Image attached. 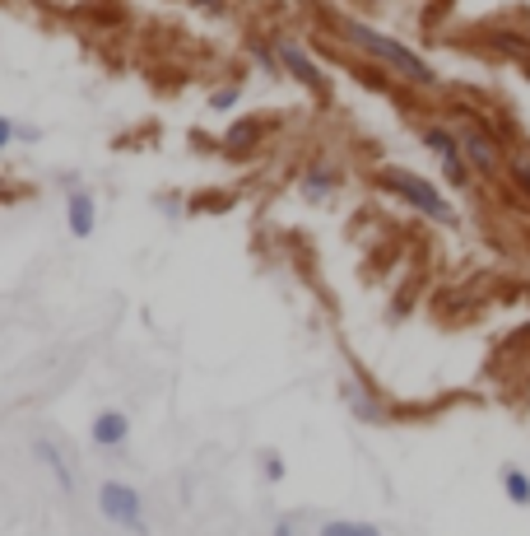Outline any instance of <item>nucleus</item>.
I'll use <instances>...</instances> for the list:
<instances>
[{
  "mask_svg": "<svg viewBox=\"0 0 530 536\" xmlns=\"http://www.w3.org/2000/svg\"><path fill=\"white\" fill-rule=\"evenodd\" d=\"M274 536H293V522H289V518H279V522H274Z\"/></svg>",
  "mask_w": 530,
  "mask_h": 536,
  "instance_id": "22",
  "label": "nucleus"
},
{
  "mask_svg": "<svg viewBox=\"0 0 530 536\" xmlns=\"http://www.w3.org/2000/svg\"><path fill=\"white\" fill-rule=\"evenodd\" d=\"M508 173H512V182L521 186V192L530 196V159H508Z\"/></svg>",
  "mask_w": 530,
  "mask_h": 536,
  "instance_id": "18",
  "label": "nucleus"
},
{
  "mask_svg": "<svg viewBox=\"0 0 530 536\" xmlns=\"http://www.w3.org/2000/svg\"><path fill=\"white\" fill-rule=\"evenodd\" d=\"M456 136H461V150H465V159H470V168L474 173H498L508 159H502V145H498V136L493 131H484L480 122H456Z\"/></svg>",
  "mask_w": 530,
  "mask_h": 536,
  "instance_id": "5",
  "label": "nucleus"
},
{
  "mask_svg": "<svg viewBox=\"0 0 530 536\" xmlns=\"http://www.w3.org/2000/svg\"><path fill=\"white\" fill-rule=\"evenodd\" d=\"M33 452L42 458V467L56 476V486L70 495V490H75V476H70V467H66V458H61V448H56L51 439H33Z\"/></svg>",
  "mask_w": 530,
  "mask_h": 536,
  "instance_id": "10",
  "label": "nucleus"
},
{
  "mask_svg": "<svg viewBox=\"0 0 530 536\" xmlns=\"http://www.w3.org/2000/svg\"><path fill=\"white\" fill-rule=\"evenodd\" d=\"M345 401L354 406V415H358L363 424H377V420H386L382 401H377V396H368V392H358V383H345Z\"/></svg>",
  "mask_w": 530,
  "mask_h": 536,
  "instance_id": "12",
  "label": "nucleus"
},
{
  "mask_svg": "<svg viewBox=\"0 0 530 536\" xmlns=\"http://www.w3.org/2000/svg\"><path fill=\"white\" fill-rule=\"evenodd\" d=\"M418 141H424V150L442 164V173H446V182L452 186H470V159H465V150H461V136L446 122H428L424 131H418Z\"/></svg>",
  "mask_w": 530,
  "mask_h": 536,
  "instance_id": "4",
  "label": "nucleus"
},
{
  "mask_svg": "<svg viewBox=\"0 0 530 536\" xmlns=\"http://www.w3.org/2000/svg\"><path fill=\"white\" fill-rule=\"evenodd\" d=\"M377 186H382V192H391L400 205L418 210V214H424V220H433V224H446V229H456V224H461L456 205L446 201L428 177H418L414 168H396V164H391V168L377 173Z\"/></svg>",
  "mask_w": 530,
  "mask_h": 536,
  "instance_id": "2",
  "label": "nucleus"
},
{
  "mask_svg": "<svg viewBox=\"0 0 530 536\" xmlns=\"http://www.w3.org/2000/svg\"><path fill=\"white\" fill-rule=\"evenodd\" d=\"M66 224H70L75 238H94V229H98V201H94V192L75 186V192L66 196Z\"/></svg>",
  "mask_w": 530,
  "mask_h": 536,
  "instance_id": "9",
  "label": "nucleus"
},
{
  "mask_svg": "<svg viewBox=\"0 0 530 536\" xmlns=\"http://www.w3.org/2000/svg\"><path fill=\"white\" fill-rule=\"evenodd\" d=\"M242 103V85H229V89H214L210 94V113H233Z\"/></svg>",
  "mask_w": 530,
  "mask_h": 536,
  "instance_id": "16",
  "label": "nucleus"
},
{
  "mask_svg": "<svg viewBox=\"0 0 530 536\" xmlns=\"http://www.w3.org/2000/svg\"><path fill=\"white\" fill-rule=\"evenodd\" d=\"M191 5H201L205 14H223V10H229V0H191Z\"/></svg>",
  "mask_w": 530,
  "mask_h": 536,
  "instance_id": "21",
  "label": "nucleus"
},
{
  "mask_svg": "<svg viewBox=\"0 0 530 536\" xmlns=\"http://www.w3.org/2000/svg\"><path fill=\"white\" fill-rule=\"evenodd\" d=\"M493 47L498 51H508V57H526V38H517V33H493Z\"/></svg>",
  "mask_w": 530,
  "mask_h": 536,
  "instance_id": "17",
  "label": "nucleus"
},
{
  "mask_svg": "<svg viewBox=\"0 0 530 536\" xmlns=\"http://www.w3.org/2000/svg\"><path fill=\"white\" fill-rule=\"evenodd\" d=\"M261 131H265V122L261 117H251V122H238L233 131H229V136H223V150H229L233 159H242L251 145H256L261 141Z\"/></svg>",
  "mask_w": 530,
  "mask_h": 536,
  "instance_id": "11",
  "label": "nucleus"
},
{
  "mask_svg": "<svg viewBox=\"0 0 530 536\" xmlns=\"http://www.w3.org/2000/svg\"><path fill=\"white\" fill-rule=\"evenodd\" d=\"M261 471H265V480H284V458L279 452H261Z\"/></svg>",
  "mask_w": 530,
  "mask_h": 536,
  "instance_id": "19",
  "label": "nucleus"
},
{
  "mask_svg": "<svg viewBox=\"0 0 530 536\" xmlns=\"http://www.w3.org/2000/svg\"><path fill=\"white\" fill-rule=\"evenodd\" d=\"M98 513L112 522V527H126L135 536H149V522H145V495L126 480H103L98 486Z\"/></svg>",
  "mask_w": 530,
  "mask_h": 536,
  "instance_id": "3",
  "label": "nucleus"
},
{
  "mask_svg": "<svg viewBox=\"0 0 530 536\" xmlns=\"http://www.w3.org/2000/svg\"><path fill=\"white\" fill-rule=\"evenodd\" d=\"M340 33H345L358 51H368L373 61H382L391 75L409 79L414 89H437V70H433L424 57H418L414 47H405V42H396V38L377 33L373 23H358V19H340Z\"/></svg>",
  "mask_w": 530,
  "mask_h": 536,
  "instance_id": "1",
  "label": "nucleus"
},
{
  "mask_svg": "<svg viewBox=\"0 0 530 536\" xmlns=\"http://www.w3.org/2000/svg\"><path fill=\"white\" fill-rule=\"evenodd\" d=\"M279 47V66H284V75H293L298 85L307 89V94H317V98H326L330 94V85H326V70L307 57V47L302 42H293V38H279L274 42Z\"/></svg>",
  "mask_w": 530,
  "mask_h": 536,
  "instance_id": "6",
  "label": "nucleus"
},
{
  "mask_svg": "<svg viewBox=\"0 0 530 536\" xmlns=\"http://www.w3.org/2000/svg\"><path fill=\"white\" fill-rule=\"evenodd\" d=\"M298 186H302V196H307V201H326V196L335 192V186H340V168H335L326 154H317L312 164L302 168Z\"/></svg>",
  "mask_w": 530,
  "mask_h": 536,
  "instance_id": "8",
  "label": "nucleus"
},
{
  "mask_svg": "<svg viewBox=\"0 0 530 536\" xmlns=\"http://www.w3.org/2000/svg\"><path fill=\"white\" fill-rule=\"evenodd\" d=\"M502 490H508L517 508H530V476L521 467H502Z\"/></svg>",
  "mask_w": 530,
  "mask_h": 536,
  "instance_id": "14",
  "label": "nucleus"
},
{
  "mask_svg": "<svg viewBox=\"0 0 530 536\" xmlns=\"http://www.w3.org/2000/svg\"><path fill=\"white\" fill-rule=\"evenodd\" d=\"M251 61H256L261 70H270V75H284V66H279V47H274V42H251Z\"/></svg>",
  "mask_w": 530,
  "mask_h": 536,
  "instance_id": "15",
  "label": "nucleus"
},
{
  "mask_svg": "<svg viewBox=\"0 0 530 536\" xmlns=\"http://www.w3.org/2000/svg\"><path fill=\"white\" fill-rule=\"evenodd\" d=\"M126 439H130V420H126L121 411H98V415L89 420V443H94V448L117 452V448H126Z\"/></svg>",
  "mask_w": 530,
  "mask_h": 536,
  "instance_id": "7",
  "label": "nucleus"
},
{
  "mask_svg": "<svg viewBox=\"0 0 530 536\" xmlns=\"http://www.w3.org/2000/svg\"><path fill=\"white\" fill-rule=\"evenodd\" d=\"M317 536H382V527L358 522V518H326V522L317 527Z\"/></svg>",
  "mask_w": 530,
  "mask_h": 536,
  "instance_id": "13",
  "label": "nucleus"
},
{
  "mask_svg": "<svg viewBox=\"0 0 530 536\" xmlns=\"http://www.w3.org/2000/svg\"><path fill=\"white\" fill-rule=\"evenodd\" d=\"M19 141V122L14 117H0V150H10Z\"/></svg>",
  "mask_w": 530,
  "mask_h": 536,
  "instance_id": "20",
  "label": "nucleus"
}]
</instances>
